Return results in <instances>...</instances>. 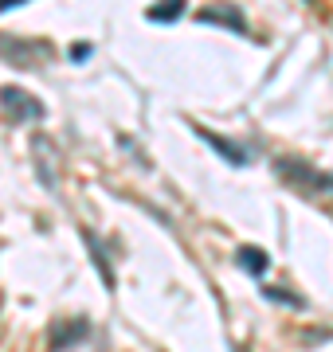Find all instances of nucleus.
I'll use <instances>...</instances> for the list:
<instances>
[{
	"instance_id": "f257e3e1",
	"label": "nucleus",
	"mask_w": 333,
	"mask_h": 352,
	"mask_svg": "<svg viewBox=\"0 0 333 352\" xmlns=\"http://www.w3.org/2000/svg\"><path fill=\"white\" fill-rule=\"evenodd\" d=\"M0 110L8 113V122H39L43 118V102L32 98L20 87H4L0 90Z\"/></svg>"
},
{
	"instance_id": "f03ea898",
	"label": "nucleus",
	"mask_w": 333,
	"mask_h": 352,
	"mask_svg": "<svg viewBox=\"0 0 333 352\" xmlns=\"http://www.w3.org/2000/svg\"><path fill=\"white\" fill-rule=\"evenodd\" d=\"M279 173H286V180H290V184H298V188L333 192V176L318 173V168H310V164H302V161H279Z\"/></svg>"
},
{
	"instance_id": "7ed1b4c3",
	"label": "nucleus",
	"mask_w": 333,
	"mask_h": 352,
	"mask_svg": "<svg viewBox=\"0 0 333 352\" xmlns=\"http://www.w3.org/2000/svg\"><path fill=\"white\" fill-rule=\"evenodd\" d=\"M32 161H36V168H39V180H43L47 188H55V184H59V157H55L52 138L32 141Z\"/></svg>"
},
{
	"instance_id": "20e7f679",
	"label": "nucleus",
	"mask_w": 333,
	"mask_h": 352,
	"mask_svg": "<svg viewBox=\"0 0 333 352\" xmlns=\"http://www.w3.org/2000/svg\"><path fill=\"white\" fill-rule=\"evenodd\" d=\"M196 16H200V24H219V28H231V32H247V20L235 4H208Z\"/></svg>"
},
{
	"instance_id": "39448f33",
	"label": "nucleus",
	"mask_w": 333,
	"mask_h": 352,
	"mask_svg": "<svg viewBox=\"0 0 333 352\" xmlns=\"http://www.w3.org/2000/svg\"><path fill=\"white\" fill-rule=\"evenodd\" d=\"M196 133H200V138H204L208 145H212V149H216V153H219V157H224L228 164H235V168L251 161V153H247V149H235V141L219 138V133H208V129H196Z\"/></svg>"
},
{
	"instance_id": "423d86ee",
	"label": "nucleus",
	"mask_w": 333,
	"mask_h": 352,
	"mask_svg": "<svg viewBox=\"0 0 333 352\" xmlns=\"http://www.w3.org/2000/svg\"><path fill=\"white\" fill-rule=\"evenodd\" d=\"M184 0H157V4H149L145 8V20H153V24H173V20H180L184 16Z\"/></svg>"
},
{
	"instance_id": "0eeeda50",
	"label": "nucleus",
	"mask_w": 333,
	"mask_h": 352,
	"mask_svg": "<svg viewBox=\"0 0 333 352\" xmlns=\"http://www.w3.org/2000/svg\"><path fill=\"white\" fill-rule=\"evenodd\" d=\"M239 266H247V274H263L267 270V254L255 251V247H244L239 251Z\"/></svg>"
},
{
	"instance_id": "6e6552de",
	"label": "nucleus",
	"mask_w": 333,
	"mask_h": 352,
	"mask_svg": "<svg viewBox=\"0 0 333 352\" xmlns=\"http://www.w3.org/2000/svg\"><path fill=\"white\" fill-rule=\"evenodd\" d=\"M12 4H20V0H0V12H4V8H12Z\"/></svg>"
}]
</instances>
